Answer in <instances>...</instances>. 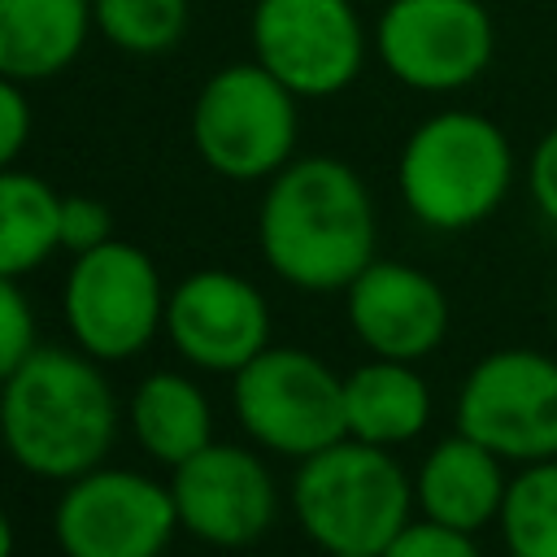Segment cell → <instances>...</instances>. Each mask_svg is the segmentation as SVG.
<instances>
[{"label": "cell", "mask_w": 557, "mask_h": 557, "mask_svg": "<svg viewBox=\"0 0 557 557\" xmlns=\"http://www.w3.org/2000/svg\"><path fill=\"white\" fill-rule=\"evenodd\" d=\"M374 200L339 157H292L261 196L265 265L300 292H344L374 261Z\"/></svg>", "instance_id": "6da1fadb"}, {"label": "cell", "mask_w": 557, "mask_h": 557, "mask_svg": "<svg viewBox=\"0 0 557 557\" xmlns=\"http://www.w3.org/2000/svg\"><path fill=\"white\" fill-rule=\"evenodd\" d=\"M117 418V396L83 348L39 344L0 383V448L35 479L70 483L104 466Z\"/></svg>", "instance_id": "7a4b0ae2"}, {"label": "cell", "mask_w": 557, "mask_h": 557, "mask_svg": "<svg viewBox=\"0 0 557 557\" xmlns=\"http://www.w3.org/2000/svg\"><path fill=\"white\" fill-rule=\"evenodd\" d=\"M396 183L409 213L431 231H466L496 213L513 183L505 131L470 109H444L413 126L400 148Z\"/></svg>", "instance_id": "3957f363"}, {"label": "cell", "mask_w": 557, "mask_h": 557, "mask_svg": "<svg viewBox=\"0 0 557 557\" xmlns=\"http://www.w3.org/2000/svg\"><path fill=\"white\" fill-rule=\"evenodd\" d=\"M409 509L413 483L392 448L352 435L309 453L292 479V513L322 553H383Z\"/></svg>", "instance_id": "277c9868"}, {"label": "cell", "mask_w": 557, "mask_h": 557, "mask_svg": "<svg viewBox=\"0 0 557 557\" xmlns=\"http://www.w3.org/2000/svg\"><path fill=\"white\" fill-rule=\"evenodd\" d=\"M296 100L261 61L222 65L191 104L196 157L231 183L274 178L296 152Z\"/></svg>", "instance_id": "5b68a950"}, {"label": "cell", "mask_w": 557, "mask_h": 557, "mask_svg": "<svg viewBox=\"0 0 557 557\" xmlns=\"http://www.w3.org/2000/svg\"><path fill=\"white\" fill-rule=\"evenodd\" d=\"M231 409L257 448L292 461L348 435L344 379L322 357L287 344L261 348L231 374Z\"/></svg>", "instance_id": "8992f818"}, {"label": "cell", "mask_w": 557, "mask_h": 557, "mask_svg": "<svg viewBox=\"0 0 557 557\" xmlns=\"http://www.w3.org/2000/svg\"><path fill=\"white\" fill-rule=\"evenodd\" d=\"M165 300L170 292L161 287L157 261L126 239L78 252L61 287L70 339L100 366L139 357L152 335L165 331Z\"/></svg>", "instance_id": "52a82bcc"}, {"label": "cell", "mask_w": 557, "mask_h": 557, "mask_svg": "<svg viewBox=\"0 0 557 557\" xmlns=\"http://www.w3.org/2000/svg\"><path fill=\"white\" fill-rule=\"evenodd\" d=\"M174 531L170 483L126 466H96L70 479L52 505L61 557H161Z\"/></svg>", "instance_id": "ba28073f"}, {"label": "cell", "mask_w": 557, "mask_h": 557, "mask_svg": "<svg viewBox=\"0 0 557 557\" xmlns=\"http://www.w3.org/2000/svg\"><path fill=\"white\" fill-rule=\"evenodd\" d=\"M457 431L500 461L557 457V361L531 348L483 357L457 392Z\"/></svg>", "instance_id": "9c48e42d"}, {"label": "cell", "mask_w": 557, "mask_h": 557, "mask_svg": "<svg viewBox=\"0 0 557 557\" xmlns=\"http://www.w3.org/2000/svg\"><path fill=\"white\" fill-rule=\"evenodd\" d=\"M374 48L396 83L413 91H457L487 70L496 30L479 0H387Z\"/></svg>", "instance_id": "30bf717a"}, {"label": "cell", "mask_w": 557, "mask_h": 557, "mask_svg": "<svg viewBox=\"0 0 557 557\" xmlns=\"http://www.w3.org/2000/svg\"><path fill=\"white\" fill-rule=\"evenodd\" d=\"M252 52L283 87L322 100L361 74L366 35L352 0H257Z\"/></svg>", "instance_id": "8fae6325"}, {"label": "cell", "mask_w": 557, "mask_h": 557, "mask_svg": "<svg viewBox=\"0 0 557 557\" xmlns=\"http://www.w3.org/2000/svg\"><path fill=\"white\" fill-rule=\"evenodd\" d=\"M178 531L213 548H248L278 518V487L270 466L244 448L209 440L170 470Z\"/></svg>", "instance_id": "7c38bea8"}, {"label": "cell", "mask_w": 557, "mask_h": 557, "mask_svg": "<svg viewBox=\"0 0 557 557\" xmlns=\"http://www.w3.org/2000/svg\"><path fill=\"white\" fill-rule=\"evenodd\" d=\"M165 335L187 366L235 374L270 348V305L235 270H191L165 300Z\"/></svg>", "instance_id": "4fadbf2b"}, {"label": "cell", "mask_w": 557, "mask_h": 557, "mask_svg": "<svg viewBox=\"0 0 557 557\" xmlns=\"http://www.w3.org/2000/svg\"><path fill=\"white\" fill-rule=\"evenodd\" d=\"M348 326L374 352L392 361H422L448 331L444 287L405 261H370L348 287Z\"/></svg>", "instance_id": "5bb4252c"}, {"label": "cell", "mask_w": 557, "mask_h": 557, "mask_svg": "<svg viewBox=\"0 0 557 557\" xmlns=\"http://www.w3.org/2000/svg\"><path fill=\"white\" fill-rule=\"evenodd\" d=\"M505 487L509 483H505L500 457L457 431L422 457L418 479H413V500H418L422 518H435L444 527L474 535L479 527L500 518Z\"/></svg>", "instance_id": "9a60e30c"}, {"label": "cell", "mask_w": 557, "mask_h": 557, "mask_svg": "<svg viewBox=\"0 0 557 557\" xmlns=\"http://www.w3.org/2000/svg\"><path fill=\"white\" fill-rule=\"evenodd\" d=\"M91 26V0H0V74L13 83L61 74Z\"/></svg>", "instance_id": "2e32d148"}, {"label": "cell", "mask_w": 557, "mask_h": 557, "mask_svg": "<svg viewBox=\"0 0 557 557\" xmlns=\"http://www.w3.org/2000/svg\"><path fill=\"white\" fill-rule=\"evenodd\" d=\"M431 418V392L413 361L374 357L344 374V422L352 440L396 448L422 435Z\"/></svg>", "instance_id": "e0dca14e"}, {"label": "cell", "mask_w": 557, "mask_h": 557, "mask_svg": "<svg viewBox=\"0 0 557 557\" xmlns=\"http://www.w3.org/2000/svg\"><path fill=\"white\" fill-rule=\"evenodd\" d=\"M126 418L139 448L170 470L213 440V405L205 387L178 370L144 374L139 387L131 392Z\"/></svg>", "instance_id": "ac0fdd59"}, {"label": "cell", "mask_w": 557, "mask_h": 557, "mask_svg": "<svg viewBox=\"0 0 557 557\" xmlns=\"http://www.w3.org/2000/svg\"><path fill=\"white\" fill-rule=\"evenodd\" d=\"M61 252V191L26 170H0V274L22 278Z\"/></svg>", "instance_id": "d6986e66"}, {"label": "cell", "mask_w": 557, "mask_h": 557, "mask_svg": "<svg viewBox=\"0 0 557 557\" xmlns=\"http://www.w3.org/2000/svg\"><path fill=\"white\" fill-rule=\"evenodd\" d=\"M496 522L509 557H557V457L531 461L509 479Z\"/></svg>", "instance_id": "ffe728a7"}, {"label": "cell", "mask_w": 557, "mask_h": 557, "mask_svg": "<svg viewBox=\"0 0 557 557\" xmlns=\"http://www.w3.org/2000/svg\"><path fill=\"white\" fill-rule=\"evenodd\" d=\"M91 22L113 48L161 57L187 30V0H91Z\"/></svg>", "instance_id": "44dd1931"}, {"label": "cell", "mask_w": 557, "mask_h": 557, "mask_svg": "<svg viewBox=\"0 0 557 557\" xmlns=\"http://www.w3.org/2000/svg\"><path fill=\"white\" fill-rule=\"evenodd\" d=\"M39 348V326L17 278L0 274V383Z\"/></svg>", "instance_id": "7402d4cb"}, {"label": "cell", "mask_w": 557, "mask_h": 557, "mask_svg": "<svg viewBox=\"0 0 557 557\" xmlns=\"http://www.w3.org/2000/svg\"><path fill=\"white\" fill-rule=\"evenodd\" d=\"M383 557H483V553H479L470 531L444 527L435 518H422V522L409 518L396 531V540L383 548Z\"/></svg>", "instance_id": "603a6c76"}, {"label": "cell", "mask_w": 557, "mask_h": 557, "mask_svg": "<svg viewBox=\"0 0 557 557\" xmlns=\"http://www.w3.org/2000/svg\"><path fill=\"white\" fill-rule=\"evenodd\" d=\"M104 239H113V213L104 200L96 196H61V252L78 257V252H91L100 248Z\"/></svg>", "instance_id": "cb8c5ba5"}, {"label": "cell", "mask_w": 557, "mask_h": 557, "mask_svg": "<svg viewBox=\"0 0 557 557\" xmlns=\"http://www.w3.org/2000/svg\"><path fill=\"white\" fill-rule=\"evenodd\" d=\"M26 139H30V100H26L22 83L0 74V170H9L17 161Z\"/></svg>", "instance_id": "d4e9b609"}, {"label": "cell", "mask_w": 557, "mask_h": 557, "mask_svg": "<svg viewBox=\"0 0 557 557\" xmlns=\"http://www.w3.org/2000/svg\"><path fill=\"white\" fill-rule=\"evenodd\" d=\"M527 183H531V196H535L540 213H544L548 222H557V126L535 144Z\"/></svg>", "instance_id": "484cf974"}, {"label": "cell", "mask_w": 557, "mask_h": 557, "mask_svg": "<svg viewBox=\"0 0 557 557\" xmlns=\"http://www.w3.org/2000/svg\"><path fill=\"white\" fill-rule=\"evenodd\" d=\"M13 548H17V535H13V522H9V513L0 509V557H13Z\"/></svg>", "instance_id": "4316f807"}, {"label": "cell", "mask_w": 557, "mask_h": 557, "mask_svg": "<svg viewBox=\"0 0 557 557\" xmlns=\"http://www.w3.org/2000/svg\"><path fill=\"white\" fill-rule=\"evenodd\" d=\"M326 557H383V553H326Z\"/></svg>", "instance_id": "83f0119b"}]
</instances>
